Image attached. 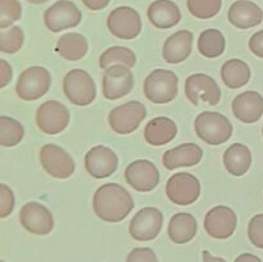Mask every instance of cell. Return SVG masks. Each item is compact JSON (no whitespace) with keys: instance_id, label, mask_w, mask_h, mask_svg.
Returning <instances> with one entry per match:
<instances>
[{"instance_id":"cell-18","label":"cell","mask_w":263,"mask_h":262,"mask_svg":"<svg viewBox=\"0 0 263 262\" xmlns=\"http://www.w3.org/2000/svg\"><path fill=\"white\" fill-rule=\"evenodd\" d=\"M85 167L90 176L105 179L113 175L118 167V158L115 152L105 145H95L85 156Z\"/></svg>"},{"instance_id":"cell-15","label":"cell","mask_w":263,"mask_h":262,"mask_svg":"<svg viewBox=\"0 0 263 262\" xmlns=\"http://www.w3.org/2000/svg\"><path fill=\"white\" fill-rule=\"evenodd\" d=\"M238 217L233 208L228 205H216L211 208L204 218V229L215 239H228L235 233Z\"/></svg>"},{"instance_id":"cell-45","label":"cell","mask_w":263,"mask_h":262,"mask_svg":"<svg viewBox=\"0 0 263 262\" xmlns=\"http://www.w3.org/2000/svg\"><path fill=\"white\" fill-rule=\"evenodd\" d=\"M2 262H4V261H2Z\"/></svg>"},{"instance_id":"cell-2","label":"cell","mask_w":263,"mask_h":262,"mask_svg":"<svg viewBox=\"0 0 263 262\" xmlns=\"http://www.w3.org/2000/svg\"><path fill=\"white\" fill-rule=\"evenodd\" d=\"M194 128L197 135L210 145H221L233 135V125L229 118L221 113L210 110L198 115Z\"/></svg>"},{"instance_id":"cell-27","label":"cell","mask_w":263,"mask_h":262,"mask_svg":"<svg viewBox=\"0 0 263 262\" xmlns=\"http://www.w3.org/2000/svg\"><path fill=\"white\" fill-rule=\"evenodd\" d=\"M89 50V43L81 33H66L58 39L55 51L67 61H79L86 55Z\"/></svg>"},{"instance_id":"cell-9","label":"cell","mask_w":263,"mask_h":262,"mask_svg":"<svg viewBox=\"0 0 263 262\" xmlns=\"http://www.w3.org/2000/svg\"><path fill=\"white\" fill-rule=\"evenodd\" d=\"M134 74L123 64H113L104 69L103 74V95L108 100H117L130 94L134 87Z\"/></svg>"},{"instance_id":"cell-32","label":"cell","mask_w":263,"mask_h":262,"mask_svg":"<svg viewBox=\"0 0 263 262\" xmlns=\"http://www.w3.org/2000/svg\"><path fill=\"white\" fill-rule=\"evenodd\" d=\"M25 35L22 28L18 26H12L0 32V50L5 54L17 53L23 45Z\"/></svg>"},{"instance_id":"cell-3","label":"cell","mask_w":263,"mask_h":262,"mask_svg":"<svg viewBox=\"0 0 263 262\" xmlns=\"http://www.w3.org/2000/svg\"><path fill=\"white\" fill-rule=\"evenodd\" d=\"M179 91V77L168 69L158 68L146 76L144 94L156 104H166L176 98Z\"/></svg>"},{"instance_id":"cell-43","label":"cell","mask_w":263,"mask_h":262,"mask_svg":"<svg viewBox=\"0 0 263 262\" xmlns=\"http://www.w3.org/2000/svg\"><path fill=\"white\" fill-rule=\"evenodd\" d=\"M28 3H31V4H44V3L49 2V0H27Z\"/></svg>"},{"instance_id":"cell-19","label":"cell","mask_w":263,"mask_h":262,"mask_svg":"<svg viewBox=\"0 0 263 262\" xmlns=\"http://www.w3.org/2000/svg\"><path fill=\"white\" fill-rule=\"evenodd\" d=\"M233 113L243 123H254L263 115V97L257 91H244L233 100Z\"/></svg>"},{"instance_id":"cell-38","label":"cell","mask_w":263,"mask_h":262,"mask_svg":"<svg viewBox=\"0 0 263 262\" xmlns=\"http://www.w3.org/2000/svg\"><path fill=\"white\" fill-rule=\"evenodd\" d=\"M249 49L254 55L263 58V30L252 35L249 40Z\"/></svg>"},{"instance_id":"cell-10","label":"cell","mask_w":263,"mask_h":262,"mask_svg":"<svg viewBox=\"0 0 263 262\" xmlns=\"http://www.w3.org/2000/svg\"><path fill=\"white\" fill-rule=\"evenodd\" d=\"M163 226V213L156 207H144L131 220L128 230L135 240L149 241L159 235Z\"/></svg>"},{"instance_id":"cell-12","label":"cell","mask_w":263,"mask_h":262,"mask_svg":"<svg viewBox=\"0 0 263 262\" xmlns=\"http://www.w3.org/2000/svg\"><path fill=\"white\" fill-rule=\"evenodd\" d=\"M69 110L57 100L43 103L36 110V123L44 134L57 135L62 133L69 123Z\"/></svg>"},{"instance_id":"cell-36","label":"cell","mask_w":263,"mask_h":262,"mask_svg":"<svg viewBox=\"0 0 263 262\" xmlns=\"http://www.w3.org/2000/svg\"><path fill=\"white\" fill-rule=\"evenodd\" d=\"M14 210V194L5 184L0 185V217H8Z\"/></svg>"},{"instance_id":"cell-14","label":"cell","mask_w":263,"mask_h":262,"mask_svg":"<svg viewBox=\"0 0 263 262\" xmlns=\"http://www.w3.org/2000/svg\"><path fill=\"white\" fill-rule=\"evenodd\" d=\"M185 94L194 105H198L199 100L211 105L218 104L221 100V90L217 82L205 73L190 74L185 81Z\"/></svg>"},{"instance_id":"cell-42","label":"cell","mask_w":263,"mask_h":262,"mask_svg":"<svg viewBox=\"0 0 263 262\" xmlns=\"http://www.w3.org/2000/svg\"><path fill=\"white\" fill-rule=\"evenodd\" d=\"M202 256H203V262H226L225 259L221 258V257L212 256L208 251H203Z\"/></svg>"},{"instance_id":"cell-25","label":"cell","mask_w":263,"mask_h":262,"mask_svg":"<svg viewBox=\"0 0 263 262\" xmlns=\"http://www.w3.org/2000/svg\"><path fill=\"white\" fill-rule=\"evenodd\" d=\"M223 164L233 176H243L249 171L252 164V152L247 145L235 143L223 153Z\"/></svg>"},{"instance_id":"cell-20","label":"cell","mask_w":263,"mask_h":262,"mask_svg":"<svg viewBox=\"0 0 263 262\" xmlns=\"http://www.w3.org/2000/svg\"><path fill=\"white\" fill-rule=\"evenodd\" d=\"M229 22L236 28L247 30L258 26L263 21V12L261 8L249 0H238L233 3L228 13Z\"/></svg>"},{"instance_id":"cell-17","label":"cell","mask_w":263,"mask_h":262,"mask_svg":"<svg viewBox=\"0 0 263 262\" xmlns=\"http://www.w3.org/2000/svg\"><path fill=\"white\" fill-rule=\"evenodd\" d=\"M125 179L135 190L148 193L158 185L159 171L153 162L148 159H138L126 167Z\"/></svg>"},{"instance_id":"cell-11","label":"cell","mask_w":263,"mask_h":262,"mask_svg":"<svg viewBox=\"0 0 263 262\" xmlns=\"http://www.w3.org/2000/svg\"><path fill=\"white\" fill-rule=\"evenodd\" d=\"M107 26L116 38L131 40L141 32V18L134 8L118 7L108 15Z\"/></svg>"},{"instance_id":"cell-26","label":"cell","mask_w":263,"mask_h":262,"mask_svg":"<svg viewBox=\"0 0 263 262\" xmlns=\"http://www.w3.org/2000/svg\"><path fill=\"white\" fill-rule=\"evenodd\" d=\"M197 230V220L187 212L176 213L168 223V236L176 244L189 243L195 238Z\"/></svg>"},{"instance_id":"cell-29","label":"cell","mask_w":263,"mask_h":262,"mask_svg":"<svg viewBox=\"0 0 263 262\" xmlns=\"http://www.w3.org/2000/svg\"><path fill=\"white\" fill-rule=\"evenodd\" d=\"M225 36L216 28L203 31L198 39V50L205 58H217L225 51Z\"/></svg>"},{"instance_id":"cell-41","label":"cell","mask_w":263,"mask_h":262,"mask_svg":"<svg viewBox=\"0 0 263 262\" xmlns=\"http://www.w3.org/2000/svg\"><path fill=\"white\" fill-rule=\"evenodd\" d=\"M234 262H262V259L259 257H257L256 254L243 253L239 257H236V259Z\"/></svg>"},{"instance_id":"cell-23","label":"cell","mask_w":263,"mask_h":262,"mask_svg":"<svg viewBox=\"0 0 263 262\" xmlns=\"http://www.w3.org/2000/svg\"><path fill=\"white\" fill-rule=\"evenodd\" d=\"M148 18L154 27L167 30L181 21V12L171 0H156L149 5Z\"/></svg>"},{"instance_id":"cell-44","label":"cell","mask_w":263,"mask_h":262,"mask_svg":"<svg viewBox=\"0 0 263 262\" xmlns=\"http://www.w3.org/2000/svg\"><path fill=\"white\" fill-rule=\"evenodd\" d=\"M262 135H263V126H262Z\"/></svg>"},{"instance_id":"cell-7","label":"cell","mask_w":263,"mask_h":262,"mask_svg":"<svg viewBox=\"0 0 263 262\" xmlns=\"http://www.w3.org/2000/svg\"><path fill=\"white\" fill-rule=\"evenodd\" d=\"M39 159L45 172L55 179H68L76 169L73 158L55 144L44 145L39 153Z\"/></svg>"},{"instance_id":"cell-1","label":"cell","mask_w":263,"mask_h":262,"mask_svg":"<svg viewBox=\"0 0 263 262\" xmlns=\"http://www.w3.org/2000/svg\"><path fill=\"white\" fill-rule=\"evenodd\" d=\"M134 203L130 193L121 185L108 182L95 192L92 198L94 212L105 222H120L133 211Z\"/></svg>"},{"instance_id":"cell-8","label":"cell","mask_w":263,"mask_h":262,"mask_svg":"<svg viewBox=\"0 0 263 262\" xmlns=\"http://www.w3.org/2000/svg\"><path fill=\"white\" fill-rule=\"evenodd\" d=\"M166 194L175 204H193L197 202L200 195V182L194 175L187 172H177L172 175L167 181Z\"/></svg>"},{"instance_id":"cell-37","label":"cell","mask_w":263,"mask_h":262,"mask_svg":"<svg viewBox=\"0 0 263 262\" xmlns=\"http://www.w3.org/2000/svg\"><path fill=\"white\" fill-rule=\"evenodd\" d=\"M126 262H158V258L153 249L135 248L128 253Z\"/></svg>"},{"instance_id":"cell-35","label":"cell","mask_w":263,"mask_h":262,"mask_svg":"<svg viewBox=\"0 0 263 262\" xmlns=\"http://www.w3.org/2000/svg\"><path fill=\"white\" fill-rule=\"evenodd\" d=\"M248 236L253 246L263 249V213L251 218L248 223Z\"/></svg>"},{"instance_id":"cell-30","label":"cell","mask_w":263,"mask_h":262,"mask_svg":"<svg viewBox=\"0 0 263 262\" xmlns=\"http://www.w3.org/2000/svg\"><path fill=\"white\" fill-rule=\"evenodd\" d=\"M113 64H123V66L133 68L136 64V55L131 49L125 46H112L108 48L99 57V66L102 69H107Z\"/></svg>"},{"instance_id":"cell-40","label":"cell","mask_w":263,"mask_h":262,"mask_svg":"<svg viewBox=\"0 0 263 262\" xmlns=\"http://www.w3.org/2000/svg\"><path fill=\"white\" fill-rule=\"evenodd\" d=\"M85 7L90 10H102L110 3V0H82Z\"/></svg>"},{"instance_id":"cell-5","label":"cell","mask_w":263,"mask_h":262,"mask_svg":"<svg viewBox=\"0 0 263 262\" xmlns=\"http://www.w3.org/2000/svg\"><path fill=\"white\" fill-rule=\"evenodd\" d=\"M51 77L48 69L41 66H32L26 68L20 74L15 92L26 102H32L44 97L50 89Z\"/></svg>"},{"instance_id":"cell-24","label":"cell","mask_w":263,"mask_h":262,"mask_svg":"<svg viewBox=\"0 0 263 262\" xmlns=\"http://www.w3.org/2000/svg\"><path fill=\"white\" fill-rule=\"evenodd\" d=\"M177 135V126L168 117H156L146 123L144 138L151 145L161 146L168 144Z\"/></svg>"},{"instance_id":"cell-31","label":"cell","mask_w":263,"mask_h":262,"mask_svg":"<svg viewBox=\"0 0 263 262\" xmlns=\"http://www.w3.org/2000/svg\"><path fill=\"white\" fill-rule=\"evenodd\" d=\"M25 128L22 123L8 116L0 117V144L3 146H14L22 141Z\"/></svg>"},{"instance_id":"cell-39","label":"cell","mask_w":263,"mask_h":262,"mask_svg":"<svg viewBox=\"0 0 263 262\" xmlns=\"http://www.w3.org/2000/svg\"><path fill=\"white\" fill-rule=\"evenodd\" d=\"M12 67L5 59H0V87H5L12 81Z\"/></svg>"},{"instance_id":"cell-21","label":"cell","mask_w":263,"mask_h":262,"mask_svg":"<svg viewBox=\"0 0 263 262\" xmlns=\"http://www.w3.org/2000/svg\"><path fill=\"white\" fill-rule=\"evenodd\" d=\"M203 158V151L194 143H185L164 152L162 163L167 170L179 167H192L199 163Z\"/></svg>"},{"instance_id":"cell-16","label":"cell","mask_w":263,"mask_h":262,"mask_svg":"<svg viewBox=\"0 0 263 262\" xmlns=\"http://www.w3.org/2000/svg\"><path fill=\"white\" fill-rule=\"evenodd\" d=\"M21 225L35 235H48L54 228V217L50 211L37 202H28L21 208Z\"/></svg>"},{"instance_id":"cell-33","label":"cell","mask_w":263,"mask_h":262,"mask_svg":"<svg viewBox=\"0 0 263 262\" xmlns=\"http://www.w3.org/2000/svg\"><path fill=\"white\" fill-rule=\"evenodd\" d=\"M222 0H187V9L199 20H210L221 10Z\"/></svg>"},{"instance_id":"cell-22","label":"cell","mask_w":263,"mask_h":262,"mask_svg":"<svg viewBox=\"0 0 263 262\" xmlns=\"http://www.w3.org/2000/svg\"><path fill=\"white\" fill-rule=\"evenodd\" d=\"M193 33L187 30H180L168 36L163 45V58L167 63L177 64L187 59L193 48Z\"/></svg>"},{"instance_id":"cell-28","label":"cell","mask_w":263,"mask_h":262,"mask_svg":"<svg viewBox=\"0 0 263 262\" xmlns=\"http://www.w3.org/2000/svg\"><path fill=\"white\" fill-rule=\"evenodd\" d=\"M221 77L223 84L230 89H240L251 80V68L244 61L238 58L229 59L222 64Z\"/></svg>"},{"instance_id":"cell-4","label":"cell","mask_w":263,"mask_h":262,"mask_svg":"<svg viewBox=\"0 0 263 262\" xmlns=\"http://www.w3.org/2000/svg\"><path fill=\"white\" fill-rule=\"evenodd\" d=\"M63 91L67 99L74 105L85 107L97 98V86L92 77L84 69H72L64 76Z\"/></svg>"},{"instance_id":"cell-13","label":"cell","mask_w":263,"mask_h":262,"mask_svg":"<svg viewBox=\"0 0 263 262\" xmlns=\"http://www.w3.org/2000/svg\"><path fill=\"white\" fill-rule=\"evenodd\" d=\"M81 12L69 0H59L44 13V22L51 32H61L67 28L76 27L81 22Z\"/></svg>"},{"instance_id":"cell-34","label":"cell","mask_w":263,"mask_h":262,"mask_svg":"<svg viewBox=\"0 0 263 262\" xmlns=\"http://www.w3.org/2000/svg\"><path fill=\"white\" fill-rule=\"evenodd\" d=\"M22 15V7L18 0H0V28L10 27Z\"/></svg>"},{"instance_id":"cell-6","label":"cell","mask_w":263,"mask_h":262,"mask_svg":"<svg viewBox=\"0 0 263 262\" xmlns=\"http://www.w3.org/2000/svg\"><path fill=\"white\" fill-rule=\"evenodd\" d=\"M146 117V108L143 103L131 100L113 108L108 116L110 128L120 135H128L140 126Z\"/></svg>"}]
</instances>
